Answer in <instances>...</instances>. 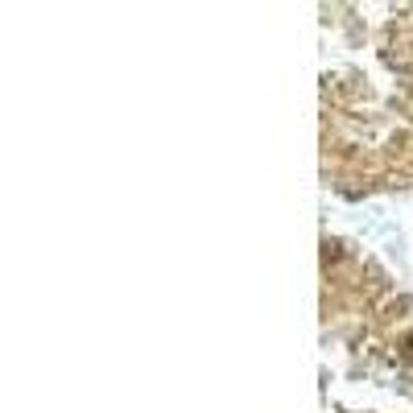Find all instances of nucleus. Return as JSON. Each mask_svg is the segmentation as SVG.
Segmentation results:
<instances>
[{"mask_svg": "<svg viewBox=\"0 0 413 413\" xmlns=\"http://www.w3.org/2000/svg\"><path fill=\"white\" fill-rule=\"evenodd\" d=\"M405 360H413V339H405Z\"/></svg>", "mask_w": 413, "mask_h": 413, "instance_id": "f257e3e1", "label": "nucleus"}]
</instances>
